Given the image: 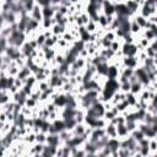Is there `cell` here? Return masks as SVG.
<instances>
[{
	"label": "cell",
	"mask_w": 157,
	"mask_h": 157,
	"mask_svg": "<svg viewBox=\"0 0 157 157\" xmlns=\"http://www.w3.org/2000/svg\"><path fill=\"white\" fill-rule=\"evenodd\" d=\"M142 85L140 83V82H136V83H134V85H131V87H130V93H132V94H135L136 97L140 94V92L142 91Z\"/></svg>",
	"instance_id": "6da1fadb"
},
{
	"label": "cell",
	"mask_w": 157,
	"mask_h": 157,
	"mask_svg": "<svg viewBox=\"0 0 157 157\" xmlns=\"http://www.w3.org/2000/svg\"><path fill=\"white\" fill-rule=\"evenodd\" d=\"M45 140H47V134L44 132H38L36 134V142L37 144H42V145H45Z\"/></svg>",
	"instance_id": "7a4b0ae2"
},
{
	"label": "cell",
	"mask_w": 157,
	"mask_h": 157,
	"mask_svg": "<svg viewBox=\"0 0 157 157\" xmlns=\"http://www.w3.org/2000/svg\"><path fill=\"white\" fill-rule=\"evenodd\" d=\"M148 150L150 152H156L157 150V144H156V137L155 139H150V142H148Z\"/></svg>",
	"instance_id": "3957f363"
},
{
	"label": "cell",
	"mask_w": 157,
	"mask_h": 157,
	"mask_svg": "<svg viewBox=\"0 0 157 157\" xmlns=\"http://www.w3.org/2000/svg\"><path fill=\"white\" fill-rule=\"evenodd\" d=\"M130 157H142V156H141V155H140L139 152H134V153H132V155H131Z\"/></svg>",
	"instance_id": "277c9868"
}]
</instances>
